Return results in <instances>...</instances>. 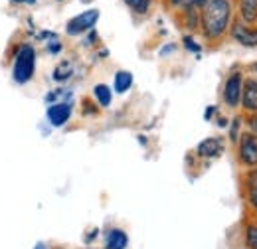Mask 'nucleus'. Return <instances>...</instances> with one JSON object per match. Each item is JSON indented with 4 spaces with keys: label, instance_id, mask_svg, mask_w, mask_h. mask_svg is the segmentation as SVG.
I'll list each match as a JSON object with an SVG mask.
<instances>
[{
    "label": "nucleus",
    "instance_id": "obj_20",
    "mask_svg": "<svg viewBox=\"0 0 257 249\" xmlns=\"http://www.w3.org/2000/svg\"><path fill=\"white\" fill-rule=\"evenodd\" d=\"M249 129H251L253 135H257V115H251V119H249Z\"/></svg>",
    "mask_w": 257,
    "mask_h": 249
},
{
    "label": "nucleus",
    "instance_id": "obj_9",
    "mask_svg": "<svg viewBox=\"0 0 257 249\" xmlns=\"http://www.w3.org/2000/svg\"><path fill=\"white\" fill-rule=\"evenodd\" d=\"M239 105L251 113V115H257V79H247L243 81V87H241V101Z\"/></svg>",
    "mask_w": 257,
    "mask_h": 249
},
{
    "label": "nucleus",
    "instance_id": "obj_4",
    "mask_svg": "<svg viewBox=\"0 0 257 249\" xmlns=\"http://www.w3.org/2000/svg\"><path fill=\"white\" fill-rule=\"evenodd\" d=\"M97 20H99V10L97 8H89L77 16H73L67 24H65V32L69 36H81L85 32H91L95 28Z\"/></svg>",
    "mask_w": 257,
    "mask_h": 249
},
{
    "label": "nucleus",
    "instance_id": "obj_24",
    "mask_svg": "<svg viewBox=\"0 0 257 249\" xmlns=\"http://www.w3.org/2000/svg\"><path fill=\"white\" fill-rule=\"evenodd\" d=\"M12 2H30V4H32L34 0H12Z\"/></svg>",
    "mask_w": 257,
    "mask_h": 249
},
{
    "label": "nucleus",
    "instance_id": "obj_2",
    "mask_svg": "<svg viewBox=\"0 0 257 249\" xmlns=\"http://www.w3.org/2000/svg\"><path fill=\"white\" fill-rule=\"evenodd\" d=\"M34 71H36V50L30 44H24L14 58L12 77L18 85H26L34 77Z\"/></svg>",
    "mask_w": 257,
    "mask_h": 249
},
{
    "label": "nucleus",
    "instance_id": "obj_21",
    "mask_svg": "<svg viewBox=\"0 0 257 249\" xmlns=\"http://www.w3.org/2000/svg\"><path fill=\"white\" fill-rule=\"evenodd\" d=\"M206 2H208V0H188V4H190L192 8H194V6H200V8H202Z\"/></svg>",
    "mask_w": 257,
    "mask_h": 249
},
{
    "label": "nucleus",
    "instance_id": "obj_3",
    "mask_svg": "<svg viewBox=\"0 0 257 249\" xmlns=\"http://www.w3.org/2000/svg\"><path fill=\"white\" fill-rule=\"evenodd\" d=\"M237 160L243 168H257V135L245 131L237 139Z\"/></svg>",
    "mask_w": 257,
    "mask_h": 249
},
{
    "label": "nucleus",
    "instance_id": "obj_5",
    "mask_svg": "<svg viewBox=\"0 0 257 249\" xmlns=\"http://www.w3.org/2000/svg\"><path fill=\"white\" fill-rule=\"evenodd\" d=\"M241 87H243V73L241 71H233L227 75L224 83V103L229 109L239 107L241 101Z\"/></svg>",
    "mask_w": 257,
    "mask_h": 249
},
{
    "label": "nucleus",
    "instance_id": "obj_7",
    "mask_svg": "<svg viewBox=\"0 0 257 249\" xmlns=\"http://www.w3.org/2000/svg\"><path fill=\"white\" fill-rule=\"evenodd\" d=\"M229 32L237 44H241L245 48H255L257 46V28H249L243 22H233L229 26Z\"/></svg>",
    "mask_w": 257,
    "mask_h": 249
},
{
    "label": "nucleus",
    "instance_id": "obj_11",
    "mask_svg": "<svg viewBox=\"0 0 257 249\" xmlns=\"http://www.w3.org/2000/svg\"><path fill=\"white\" fill-rule=\"evenodd\" d=\"M239 16L243 24H253L257 20V0H239Z\"/></svg>",
    "mask_w": 257,
    "mask_h": 249
},
{
    "label": "nucleus",
    "instance_id": "obj_13",
    "mask_svg": "<svg viewBox=\"0 0 257 249\" xmlns=\"http://www.w3.org/2000/svg\"><path fill=\"white\" fill-rule=\"evenodd\" d=\"M245 192H247L249 206L257 210V168H251L247 178H245Z\"/></svg>",
    "mask_w": 257,
    "mask_h": 249
},
{
    "label": "nucleus",
    "instance_id": "obj_23",
    "mask_svg": "<svg viewBox=\"0 0 257 249\" xmlns=\"http://www.w3.org/2000/svg\"><path fill=\"white\" fill-rule=\"evenodd\" d=\"M34 249H48V245H46V243H36V247Z\"/></svg>",
    "mask_w": 257,
    "mask_h": 249
},
{
    "label": "nucleus",
    "instance_id": "obj_14",
    "mask_svg": "<svg viewBox=\"0 0 257 249\" xmlns=\"http://www.w3.org/2000/svg\"><path fill=\"white\" fill-rule=\"evenodd\" d=\"M93 95H95L99 107H109L111 101H113V91H111V87L105 85V83H97L95 87H93Z\"/></svg>",
    "mask_w": 257,
    "mask_h": 249
},
{
    "label": "nucleus",
    "instance_id": "obj_12",
    "mask_svg": "<svg viewBox=\"0 0 257 249\" xmlns=\"http://www.w3.org/2000/svg\"><path fill=\"white\" fill-rule=\"evenodd\" d=\"M133 87V73L127 71V69H121L115 73V81H113V89L117 93H127L128 89Z\"/></svg>",
    "mask_w": 257,
    "mask_h": 249
},
{
    "label": "nucleus",
    "instance_id": "obj_15",
    "mask_svg": "<svg viewBox=\"0 0 257 249\" xmlns=\"http://www.w3.org/2000/svg\"><path fill=\"white\" fill-rule=\"evenodd\" d=\"M71 73H73V65L69 62H62L58 63L56 69H54V79L56 81H65V79L71 77Z\"/></svg>",
    "mask_w": 257,
    "mask_h": 249
},
{
    "label": "nucleus",
    "instance_id": "obj_16",
    "mask_svg": "<svg viewBox=\"0 0 257 249\" xmlns=\"http://www.w3.org/2000/svg\"><path fill=\"white\" fill-rule=\"evenodd\" d=\"M125 2H127V6L133 12H137V14H147L153 0H125Z\"/></svg>",
    "mask_w": 257,
    "mask_h": 249
},
{
    "label": "nucleus",
    "instance_id": "obj_19",
    "mask_svg": "<svg viewBox=\"0 0 257 249\" xmlns=\"http://www.w3.org/2000/svg\"><path fill=\"white\" fill-rule=\"evenodd\" d=\"M184 46H186V50H190V52H194V54H198V52H200V46L194 42L190 36H186V38H184Z\"/></svg>",
    "mask_w": 257,
    "mask_h": 249
},
{
    "label": "nucleus",
    "instance_id": "obj_22",
    "mask_svg": "<svg viewBox=\"0 0 257 249\" xmlns=\"http://www.w3.org/2000/svg\"><path fill=\"white\" fill-rule=\"evenodd\" d=\"M182 2H184V0H170V4H172V6H180Z\"/></svg>",
    "mask_w": 257,
    "mask_h": 249
},
{
    "label": "nucleus",
    "instance_id": "obj_10",
    "mask_svg": "<svg viewBox=\"0 0 257 249\" xmlns=\"http://www.w3.org/2000/svg\"><path fill=\"white\" fill-rule=\"evenodd\" d=\"M127 243H128V237L123 229H119V227L109 229L107 239H105V247L107 249H125L127 247Z\"/></svg>",
    "mask_w": 257,
    "mask_h": 249
},
{
    "label": "nucleus",
    "instance_id": "obj_6",
    "mask_svg": "<svg viewBox=\"0 0 257 249\" xmlns=\"http://www.w3.org/2000/svg\"><path fill=\"white\" fill-rule=\"evenodd\" d=\"M73 109H71V103L69 101H58V103H52L46 111V117L52 127H64L69 117H71Z\"/></svg>",
    "mask_w": 257,
    "mask_h": 249
},
{
    "label": "nucleus",
    "instance_id": "obj_25",
    "mask_svg": "<svg viewBox=\"0 0 257 249\" xmlns=\"http://www.w3.org/2000/svg\"><path fill=\"white\" fill-rule=\"evenodd\" d=\"M58 2H62V0H58Z\"/></svg>",
    "mask_w": 257,
    "mask_h": 249
},
{
    "label": "nucleus",
    "instance_id": "obj_8",
    "mask_svg": "<svg viewBox=\"0 0 257 249\" xmlns=\"http://www.w3.org/2000/svg\"><path fill=\"white\" fill-rule=\"evenodd\" d=\"M224 139H220V137H208L196 147V155L200 158H218L224 155Z\"/></svg>",
    "mask_w": 257,
    "mask_h": 249
},
{
    "label": "nucleus",
    "instance_id": "obj_17",
    "mask_svg": "<svg viewBox=\"0 0 257 249\" xmlns=\"http://www.w3.org/2000/svg\"><path fill=\"white\" fill-rule=\"evenodd\" d=\"M243 237H245V245L247 247L257 249V225H247Z\"/></svg>",
    "mask_w": 257,
    "mask_h": 249
},
{
    "label": "nucleus",
    "instance_id": "obj_1",
    "mask_svg": "<svg viewBox=\"0 0 257 249\" xmlns=\"http://www.w3.org/2000/svg\"><path fill=\"white\" fill-rule=\"evenodd\" d=\"M233 8L229 0H208L200 12V28L208 42H216L231 26Z\"/></svg>",
    "mask_w": 257,
    "mask_h": 249
},
{
    "label": "nucleus",
    "instance_id": "obj_18",
    "mask_svg": "<svg viewBox=\"0 0 257 249\" xmlns=\"http://www.w3.org/2000/svg\"><path fill=\"white\" fill-rule=\"evenodd\" d=\"M239 127H241V119L235 117L231 121V127H229V141L231 143H237V139H239Z\"/></svg>",
    "mask_w": 257,
    "mask_h": 249
}]
</instances>
